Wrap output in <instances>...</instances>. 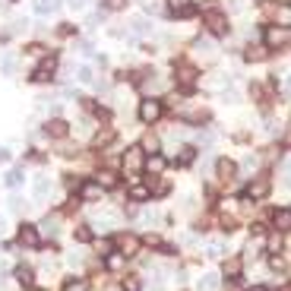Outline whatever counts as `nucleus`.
<instances>
[{
    "instance_id": "f257e3e1",
    "label": "nucleus",
    "mask_w": 291,
    "mask_h": 291,
    "mask_svg": "<svg viewBox=\"0 0 291 291\" xmlns=\"http://www.w3.org/2000/svg\"><path fill=\"white\" fill-rule=\"evenodd\" d=\"M143 165H146L143 146H133V149H127V155H124V174L130 177V184H136V181H140V174H143Z\"/></svg>"
},
{
    "instance_id": "f03ea898",
    "label": "nucleus",
    "mask_w": 291,
    "mask_h": 291,
    "mask_svg": "<svg viewBox=\"0 0 291 291\" xmlns=\"http://www.w3.org/2000/svg\"><path fill=\"white\" fill-rule=\"evenodd\" d=\"M161 114H165V105H161L155 95H149V98L140 101V121L143 124H155Z\"/></svg>"
},
{
    "instance_id": "7ed1b4c3",
    "label": "nucleus",
    "mask_w": 291,
    "mask_h": 291,
    "mask_svg": "<svg viewBox=\"0 0 291 291\" xmlns=\"http://www.w3.org/2000/svg\"><path fill=\"white\" fill-rule=\"evenodd\" d=\"M263 41H266V48H285L291 45V29H285V25H269L266 32H263Z\"/></svg>"
},
{
    "instance_id": "20e7f679",
    "label": "nucleus",
    "mask_w": 291,
    "mask_h": 291,
    "mask_svg": "<svg viewBox=\"0 0 291 291\" xmlns=\"http://www.w3.org/2000/svg\"><path fill=\"white\" fill-rule=\"evenodd\" d=\"M203 22H206V29L212 32V35H228L231 25H228V16L218 13V10H209L206 16H203Z\"/></svg>"
},
{
    "instance_id": "39448f33",
    "label": "nucleus",
    "mask_w": 291,
    "mask_h": 291,
    "mask_svg": "<svg viewBox=\"0 0 291 291\" xmlns=\"http://www.w3.org/2000/svg\"><path fill=\"white\" fill-rule=\"evenodd\" d=\"M269 190H272V181H269V177H253V181L250 184H247V200H266V196H269Z\"/></svg>"
},
{
    "instance_id": "423d86ee",
    "label": "nucleus",
    "mask_w": 291,
    "mask_h": 291,
    "mask_svg": "<svg viewBox=\"0 0 291 291\" xmlns=\"http://www.w3.org/2000/svg\"><path fill=\"white\" fill-rule=\"evenodd\" d=\"M140 247H143V241L136 234H117V253H124L127 260L140 253Z\"/></svg>"
},
{
    "instance_id": "0eeeda50",
    "label": "nucleus",
    "mask_w": 291,
    "mask_h": 291,
    "mask_svg": "<svg viewBox=\"0 0 291 291\" xmlns=\"http://www.w3.org/2000/svg\"><path fill=\"white\" fill-rule=\"evenodd\" d=\"M101 196H105V187H101L98 181H85V184L79 187V200H82V203H98Z\"/></svg>"
},
{
    "instance_id": "6e6552de",
    "label": "nucleus",
    "mask_w": 291,
    "mask_h": 291,
    "mask_svg": "<svg viewBox=\"0 0 291 291\" xmlns=\"http://www.w3.org/2000/svg\"><path fill=\"white\" fill-rule=\"evenodd\" d=\"M193 57H196V61H212V57H216V45H212V38H196L193 41Z\"/></svg>"
},
{
    "instance_id": "1a4fd4ad",
    "label": "nucleus",
    "mask_w": 291,
    "mask_h": 291,
    "mask_svg": "<svg viewBox=\"0 0 291 291\" xmlns=\"http://www.w3.org/2000/svg\"><path fill=\"white\" fill-rule=\"evenodd\" d=\"M174 76H177V82H181L184 89H193L196 85V67H190V64H177Z\"/></svg>"
},
{
    "instance_id": "9d476101",
    "label": "nucleus",
    "mask_w": 291,
    "mask_h": 291,
    "mask_svg": "<svg viewBox=\"0 0 291 291\" xmlns=\"http://www.w3.org/2000/svg\"><path fill=\"white\" fill-rule=\"evenodd\" d=\"M16 237H19L22 247H38L41 244V234H38L35 225H19V234H16Z\"/></svg>"
},
{
    "instance_id": "9b49d317",
    "label": "nucleus",
    "mask_w": 291,
    "mask_h": 291,
    "mask_svg": "<svg viewBox=\"0 0 291 291\" xmlns=\"http://www.w3.org/2000/svg\"><path fill=\"white\" fill-rule=\"evenodd\" d=\"M165 168H168V158L161 155V152H152V155L146 158V165H143V171H149L152 177H158V174H161V171H165Z\"/></svg>"
},
{
    "instance_id": "f8f14e48",
    "label": "nucleus",
    "mask_w": 291,
    "mask_h": 291,
    "mask_svg": "<svg viewBox=\"0 0 291 291\" xmlns=\"http://www.w3.org/2000/svg\"><path fill=\"white\" fill-rule=\"evenodd\" d=\"M67 133H70V124L61 121V117H54V121L45 124V136H51V140H64Z\"/></svg>"
},
{
    "instance_id": "ddd939ff",
    "label": "nucleus",
    "mask_w": 291,
    "mask_h": 291,
    "mask_svg": "<svg viewBox=\"0 0 291 291\" xmlns=\"http://www.w3.org/2000/svg\"><path fill=\"white\" fill-rule=\"evenodd\" d=\"M234 174H237V165H234L231 158H218V161H216V177H218V181L228 184Z\"/></svg>"
},
{
    "instance_id": "4468645a",
    "label": "nucleus",
    "mask_w": 291,
    "mask_h": 291,
    "mask_svg": "<svg viewBox=\"0 0 291 291\" xmlns=\"http://www.w3.org/2000/svg\"><path fill=\"white\" fill-rule=\"evenodd\" d=\"M54 67H57V61H54V57H48V61L32 73V79H35V82H51V79H54Z\"/></svg>"
},
{
    "instance_id": "2eb2a0df",
    "label": "nucleus",
    "mask_w": 291,
    "mask_h": 291,
    "mask_svg": "<svg viewBox=\"0 0 291 291\" xmlns=\"http://www.w3.org/2000/svg\"><path fill=\"white\" fill-rule=\"evenodd\" d=\"M48 193H51V177L48 174H38L35 184H32V196L41 203V200H48Z\"/></svg>"
},
{
    "instance_id": "dca6fc26",
    "label": "nucleus",
    "mask_w": 291,
    "mask_h": 291,
    "mask_svg": "<svg viewBox=\"0 0 291 291\" xmlns=\"http://www.w3.org/2000/svg\"><path fill=\"white\" fill-rule=\"evenodd\" d=\"M269 57V48L266 45H250V48H244V61L247 64H260V61H266Z\"/></svg>"
},
{
    "instance_id": "f3484780",
    "label": "nucleus",
    "mask_w": 291,
    "mask_h": 291,
    "mask_svg": "<svg viewBox=\"0 0 291 291\" xmlns=\"http://www.w3.org/2000/svg\"><path fill=\"white\" fill-rule=\"evenodd\" d=\"M0 70H3V76H16V70H19V54H16V51H6L3 61H0Z\"/></svg>"
},
{
    "instance_id": "a211bd4d",
    "label": "nucleus",
    "mask_w": 291,
    "mask_h": 291,
    "mask_svg": "<svg viewBox=\"0 0 291 291\" xmlns=\"http://www.w3.org/2000/svg\"><path fill=\"white\" fill-rule=\"evenodd\" d=\"M73 79L82 82V85H92L95 82V70H92L89 64H79V67H73Z\"/></svg>"
},
{
    "instance_id": "6ab92c4d",
    "label": "nucleus",
    "mask_w": 291,
    "mask_h": 291,
    "mask_svg": "<svg viewBox=\"0 0 291 291\" xmlns=\"http://www.w3.org/2000/svg\"><path fill=\"white\" fill-rule=\"evenodd\" d=\"M127 196H130L133 203H146V200H152V190H149L146 184H140V181H136V184H130V190H127Z\"/></svg>"
},
{
    "instance_id": "aec40b11",
    "label": "nucleus",
    "mask_w": 291,
    "mask_h": 291,
    "mask_svg": "<svg viewBox=\"0 0 291 291\" xmlns=\"http://www.w3.org/2000/svg\"><path fill=\"white\" fill-rule=\"evenodd\" d=\"M272 225H276V231H291V209H276V216H272Z\"/></svg>"
},
{
    "instance_id": "412c9836",
    "label": "nucleus",
    "mask_w": 291,
    "mask_h": 291,
    "mask_svg": "<svg viewBox=\"0 0 291 291\" xmlns=\"http://www.w3.org/2000/svg\"><path fill=\"white\" fill-rule=\"evenodd\" d=\"M57 231H61V221H57V218H45V221H41V225H38V234H41V241H45V237H57Z\"/></svg>"
},
{
    "instance_id": "4be33fe9",
    "label": "nucleus",
    "mask_w": 291,
    "mask_h": 291,
    "mask_svg": "<svg viewBox=\"0 0 291 291\" xmlns=\"http://www.w3.org/2000/svg\"><path fill=\"white\" fill-rule=\"evenodd\" d=\"M272 13H276V25H285V29H291V3L272 6Z\"/></svg>"
},
{
    "instance_id": "5701e85b",
    "label": "nucleus",
    "mask_w": 291,
    "mask_h": 291,
    "mask_svg": "<svg viewBox=\"0 0 291 291\" xmlns=\"http://www.w3.org/2000/svg\"><path fill=\"white\" fill-rule=\"evenodd\" d=\"M165 3H168V10L174 13V16H190V13H193L190 0H165Z\"/></svg>"
},
{
    "instance_id": "b1692460",
    "label": "nucleus",
    "mask_w": 291,
    "mask_h": 291,
    "mask_svg": "<svg viewBox=\"0 0 291 291\" xmlns=\"http://www.w3.org/2000/svg\"><path fill=\"white\" fill-rule=\"evenodd\" d=\"M105 266H108L111 272H121V269L127 266V256L114 250V253H108V256H105Z\"/></svg>"
},
{
    "instance_id": "393cba45",
    "label": "nucleus",
    "mask_w": 291,
    "mask_h": 291,
    "mask_svg": "<svg viewBox=\"0 0 291 291\" xmlns=\"http://www.w3.org/2000/svg\"><path fill=\"white\" fill-rule=\"evenodd\" d=\"M133 35H140V38H146V35H155V25H152L149 19H143V16H140V19L133 22Z\"/></svg>"
},
{
    "instance_id": "a878e982",
    "label": "nucleus",
    "mask_w": 291,
    "mask_h": 291,
    "mask_svg": "<svg viewBox=\"0 0 291 291\" xmlns=\"http://www.w3.org/2000/svg\"><path fill=\"white\" fill-rule=\"evenodd\" d=\"M225 279L231 282V285L241 279V260H228V263H225Z\"/></svg>"
},
{
    "instance_id": "bb28decb",
    "label": "nucleus",
    "mask_w": 291,
    "mask_h": 291,
    "mask_svg": "<svg viewBox=\"0 0 291 291\" xmlns=\"http://www.w3.org/2000/svg\"><path fill=\"white\" fill-rule=\"evenodd\" d=\"M85 288H89V282H85L82 276H70L64 282V291H85Z\"/></svg>"
},
{
    "instance_id": "cd10ccee",
    "label": "nucleus",
    "mask_w": 291,
    "mask_h": 291,
    "mask_svg": "<svg viewBox=\"0 0 291 291\" xmlns=\"http://www.w3.org/2000/svg\"><path fill=\"white\" fill-rule=\"evenodd\" d=\"M32 279H35V276H32L29 266H16V282H19L22 288H32Z\"/></svg>"
},
{
    "instance_id": "c85d7f7f",
    "label": "nucleus",
    "mask_w": 291,
    "mask_h": 291,
    "mask_svg": "<svg viewBox=\"0 0 291 291\" xmlns=\"http://www.w3.org/2000/svg\"><path fill=\"white\" fill-rule=\"evenodd\" d=\"M57 6H61V0H35V13H41V16L54 13Z\"/></svg>"
},
{
    "instance_id": "c756f323",
    "label": "nucleus",
    "mask_w": 291,
    "mask_h": 291,
    "mask_svg": "<svg viewBox=\"0 0 291 291\" xmlns=\"http://www.w3.org/2000/svg\"><path fill=\"white\" fill-rule=\"evenodd\" d=\"M98 184L101 187H105V190H114V187H117V174H114V171H101V174H98Z\"/></svg>"
},
{
    "instance_id": "7c9ffc66",
    "label": "nucleus",
    "mask_w": 291,
    "mask_h": 291,
    "mask_svg": "<svg viewBox=\"0 0 291 291\" xmlns=\"http://www.w3.org/2000/svg\"><path fill=\"white\" fill-rule=\"evenodd\" d=\"M200 291H218V276H212V272H206V276L200 279Z\"/></svg>"
},
{
    "instance_id": "2f4dec72",
    "label": "nucleus",
    "mask_w": 291,
    "mask_h": 291,
    "mask_svg": "<svg viewBox=\"0 0 291 291\" xmlns=\"http://www.w3.org/2000/svg\"><path fill=\"white\" fill-rule=\"evenodd\" d=\"M3 181H6V187H19V184L25 181V171H22V168H13L10 174L3 177Z\"/></svg>"
},
{
    "instance_id": "473e14b6",
    "label": "nucleus",
    "mask_w": 291,
    "mask_h": 291,
    "mask_svg": "<svg viewBox=\"0 0 291 291\" xmlns=\"http://www.w3.org/2000/svg\"><path fill=\"white\" fill-rule=\"evenodd\" d=\"M111 140H114V130H98L95 136H92V146H98V149H101V146H108Z\"/></svg>"
},
{
    "instance_id": "72a5a7b5",
    "label": "nucleus",
    "mask_w": 291,
    "mask_h": 291,
    "mask_svg": "<svg viewBox=\"0 0 291 291\" xmlns=\"http://www.w3.org/2000/svg\"><path fill=\"white\" fill-rule=\"evenodd\" d=\"M73 237H76L79 244H89V241H92V231H89V225H79V228L73 231Z\"/></svg>"
},
{
    "instance_id": "f704fd0d",
    "label": "nucleus",
    "mask_w": 291,
    "mask_h": 291,
    "mask_svg": "<svg viewBox=\"0 0 291 291\" xmlns=\"http://www.w3.org/2000/svg\"><path fill=\"white\" fill-rule=\"evenodd\" d=\"M279 171H282V181H285V184H291V155H285V158H282Z\"/></svg>"
},
{
    "instance_id": "c9c22d12",
    "label": "nucleus",
    "mask_w": 291,
    "mask_h": 291,
    "mask_svg": "<svg viewBox=\"0 0 291 291\" xmlns=\"http://www.w3.org/2000/svg\"><path fill=\"white\" fill-rule=\"evenodd\" d=\"M127 3H130V0H105V10L117 13V10H127Z\"/></svg>"
},
{
    "instance_id": "e433bc0d",
    "label": "nucleus",
    "mask_w": 291,
    "mask_h": 291,
    "mask_svg": "<svg viewBox=\"0 0 291 291\" xmlns=\"http://www.w3.org/2000/svg\"><path fill=\"white\" fill-rule=\"evenodd\" d=\"M143 152H158V136H146V140H143Z\"/></svg>"
},
{
    "instance_id": "4c0bfd02",
    "label": "nucleus",
    "mask_w": 291,
    "mask_h": 291,
    "mask_svg": "<svg viewBox=\"0 0 291 291\" xmlns=\"http://www.w3.org/2000/svg\"><path fill=\"white\" fill-rule=\"evenodd\" d=\"M266 244H269V250H282V231H272L266 237Z\"/></svg>"
},
{
    "instance_id": "58836bf2",
    "label": "nucleus",
    "mask_w": 291,
    "mask_h": 291,
    "mask_svg": "<svg viewBox=\"0 0 291 291\" xmlns=\"http://www.w3.org/2000/svg\"><path fill=\"white\" fill-rule=\"evenodd\" d=\"M193 155H196V152L190 149V146H184V149H181V155H177V161H181V165H190Z\"/></svg>"
},
{
    "instance_id": "ea45409f",
    "label": "nucleus",
    "mask_w": 291,
    "mask_h": 291,
    "mask_svg": "<svg viewBox=\"0 0 291 291\" xmlns=\"http://www.w3.org/2000/svg\"><path fill=\"white\" fill-rule=\"evenodd\" d=\"M149 190H152V196H165V193L171 190V184H168V181H158L155 187H149Z\"/></svg>"
},
{
    "instance_id": "a19ab883",
    "label": "nucleus",
    "mask_w": 291,
    "mask_h": 291,
    "mask_svg": "<svg viewBox=\"0 0 291 291\" xmlns=\"http://www.w3.org/2000/svg\"><path fill=\"white\" fill-rule=\"evenodd\" d=\"M124 291H140V276H127L124 279Z\"/></svg>"
},
{
    "instance_id": "79ce46f5",
    "label": "nucleus",
    "mask_w": 291,
    "mask_h": 291,
    "mask_svg": "<svg viewBox=\"0 0 291 291\" xmlns=\"http://www.w3.org/2000/svg\"><path fill=\"white\" fill-rule=\"evenodd\" d=\"M269 269H272V272H282V269H285V260L272 253V256H269Z\"/></svg>"
},
{
    "instance_id": "37998d69",
    "label": "nucleus",
    "mask_w": 291,
    "mask_h": 291,
    "mask_svg": "<svg viewBox=\"0 0 291 291\" xmlns=\"http://www.w3.org/2000/svg\"><path fill=\"white\" fill-rule=\"evenodd\" d=\"M256 165H260V158H256V155H247V158H244V171H247V174H253Z\"/></svg>"
},
{
    "instance_id": "c03bdc74",
    "label": "nucleus",
    "mask_w": 291,
    "mask_h": 291,
    "mask_svg": "<svg viewBox=\"0 0 291 291\" xmlns=\"http://www.w3.org/2000/svg\"><path fill=\"white\" fill-rule=\"evenodd\" d=\"M209 256H225V244H221V241H212V244H209Z\"/></svg>"
},
{
    "instance_id": "a18cd8bd",
    "label": "nucleus",
    "mask_w": 291,
    "mask_h": 291,
    "mask_svg": "<svg viewBox=\"0 0 291 291\" xmlns=\"http://www.w3.org/2000/svg\"><path fill=\"white\" fill-rule=\"evenodd\" d=\"M98 253H101V256L114 253V244H111V241H101V244H98Z\"/></svg>"
},
{
    "instance_id": "49530a36",
    "label": "nucleus",
    "mask_w": 291,
    "mask_h": 291,
    "mask_svg": "<svg viewBox=\"0 0 291 291\" xmlns=\"http://www.w3.org/2000/svg\"><path fill=\"white\" fill-rule=\"evenodd\" d=\"M57 32H61V35H73L76 25H73V22H61V29H57Z\"/></svg>"
},
{
    "instance_id": "de8ad7c7",
    "label": "nucleus",
    "mask_w": 291,
    "mask_h": 291,
    "mask_svg": "<svg viewBox=\"0 0 291 291\" xmlns=\"http://www.w3.org/2000/svg\"><path fill=\"white\" fill-rule=\"evenodd\" d=\"M67 3H70V6H73V10H85V6H89V3H92V0H67Z\"/></svg>"
},
{
    "instance_id": "09e8293b",
    "label": "nucleus",
    "mask_w": 291,
    "mask_h": 291,
    "mask_svg": "<svg viewBox=\"0 0 291 291\" xmlns=\"http://www.w3.org/2000/svg\"><path fill=\"white\" fill-rule=\"evenodd\" d=\"M29 54H32V57H45V45H32Z\"/></svg>"
},
{
    "instance_id": "8fccbe9b",
    "label": "nucleus",
    "mask_w": 291,
    "mask_h": 291,
    "mask_svg": "<svg viewBox=\"0 0 291 291\" xmlns=\"http://www.w3.org/2000/svg\"><path fill=\"white\" fill-rule=\"evenodd\" d=\"M6 161H10V149H6V146H0V165H6Z\"/></svg>"
},
{
    "instance_id": "3c124183",
    "label": "nucleus",
    "mask_w": 291,
    "mask_h": 291,
    "mask_svg": "<svg viewBox=\"0 0 291 291\" xmlns=\"http://www.w3.org/2000/svg\"><path fill=\"white\" fill-rule=\"evenodd\" d=\"M76 48H79V54H92V45H89V41H79Z\"/></svg>"
},
{
    "instance_id": "603ef678",
    "label": "nucleus",
    "mask_w": 291,
    "mask_h": 291,
    "mask_svg": "<svg viewBox=\"0 0 291 291\" xmlns=\"http://www.w3.org/2000/svg\"><path fill=\"white\" fill-rule=\"evenodd\" d=\"M285 143L291 146V121H288V127H285Z\"/></svg>"
},
{
    "instance_id": "864d4df0",
    "label": "nucleus",
    "mask_w": 291,
    "mask_h": 291,
    "mask_svg": "<svg viewBox=\"0 0 291 291\" xmlns=\"http://www.w3.org/2000/svg\"><path fill=\"white\" fill-rule=\"evenodd\" d=\"M10 3L13 0H0V10H10Z\"/></svg>"
},
{
    "instance_id": "5fc2aeb1",
    "label": "nucleus",
    "mask_w": 291,
    "mask_h": 291,
    "mask_svg": "<svg viewBox=\"0 0 291 291\" xmlns=\"http://www.w3.org/2000/svg\"><path fill=\"white\" fill-rule=\"evenodd\" d=\"M6 285V279H3V263H0V288Z\"/></svg>"
},
{
    "instance_id": "6e6d98bb",
    "label": "nucleus",
    "mask_w": 291,
    "mask_h": 291,
    "mask_svg": "<svg viewBox=\"0 0 291 291\" xmlns=\"http://www.w3.org/2000/svg\"><path fill=\"white\" fill-rule=\"evenodd\" d=\"M105 291H124V285H111V288H105Z\"/></svg>"
},
{
    "instance_id": "4d7b16f0",
    "label": "nucleus",
    "mask_w": 291,
    "mask_h": 291,
    "mask_svg": "<svg viewBox=\"0 0 291 291\" xmlns=\"http://www.w3.org/2000/svg\"><path fill=\"white\" fill-rule=\"evenodd\" d=\"M285 92H288V95H291V76H288V79H285Z\"/></svg>"
},
{
    "instance_id": "13d9d810",
    "label": "nucleus",
    "mask_w": 291,
    "mask_h": 291,
    "mask_svg": "<svg viewBox=\"0 0 291 291\" xmlns=\"http://www.w3.org/2000/svg\"><path fill=\"white\" fill-rule=\"evenodd\" d=\"M3 228H6V225H3V218H0V237H3Z\"/></svg>"
},
{
    "instance_id": "bf43d9fd",
    "label": "nucleus",
    "mask_w": 291,
    "mask_h": 291,
    "mask_svg": "<svg viewBox=\"0 0 291 291\" xmlns=\"http://www.w3.org/2000/svg\"><path fill=\"white\" fill-rule=\"evenodd\" d=\"M282 291H291V288H282Z\"/></svg>"
}]
</instances>
